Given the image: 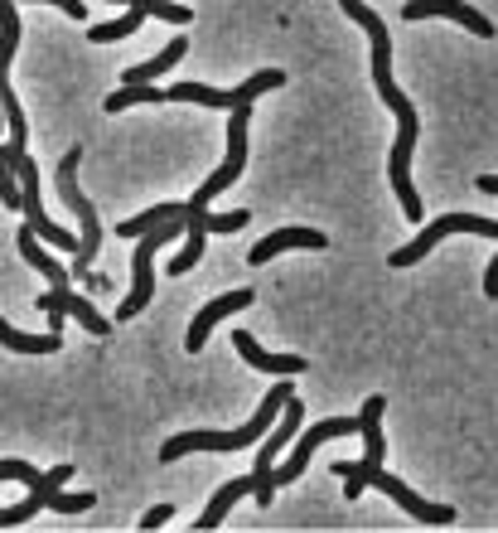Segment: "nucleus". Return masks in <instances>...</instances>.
<instances>
[{"mask_svg":"<svg viewBox=\"0 0 498 533\" xmlns=\"http://www.w3.org/2000/svg\"><path fill=\"white\" fill-rule=\"evenodd\" d=\"M54 5H58V10H68V15H73V19H82V15H88V10H82V5H78V0H54Z\"/></svg>","mask_w":498,"mask_h":533,"instance_id":"30","label":"nucleus"},{"mask_svg":"<svg viewBox=\"0 0 498 533\" xmlns=\"http://www.w3.org/2000/svg\"><path fill=\"white\" fill-rule=\"evenodd\" d=\"M145 19H150V5H145V0H136V5H131L121 19H107V25H92V29H88V39H92V44H117V39H131V35H136V29L145 25Z\"/></svg>","mask_w":498,"mask_h":533,"instance_id":"19","label":"nucleus"},{"mask_svg":"<svg viewBox=\"0 0 498 533\" xmlns=\"http://www.w3.org/2000/svg\"><path fill=\"white\" fill-rule=\"evenodd\" d=\"M0 107H5V131H10V146H25V136H29V121H25V112H19V97H15V88H10V83H0Z\"/></svg>","mask_w":498,"mask_h":533,"instance_id":"23","label":"nucleus"},{"mask_svg":"<svg viewBox=\"0 0 498 533\" xmlns=\"http://www.w3.org/2000/svg\"><path fill=\"white\" fill-rule=\"evenodd\" d=\"M474 189H484V194H498V175H479V180H474Z\"/></svg>","mask_w":498,"mask_h":533,"instance_id":"31","label":"nucleus"},{"mask_svg":"<svg viewBox=\"0 0 498 533\" xmlns=\"http://www.w3.org/2000/svg\"><path fill=\"white\" fill-rule=\"evenodd\" d=\"M155 102H170V92L165 88H117V92H107L102 107L107 112H131V107H155Z\"/></svg>","mask_w":498,"mask_h":533,"instance_id":"21","label":"nucleus"},{"mask_svg":"<svg viewBox=\"0 0 498 533\" xmlns=\"http://www.w3.org/2000/svg\"><path fill=\"white\" fill-rule=\"evenodd\" d=\"M402 19L407 25H417V19H455V25H464L470 35L479 39H494V19L479 15L474 5H464V0H411V5H402Z\"/></svg>","mask_w":498,"mask_h":533,"instance_id":"10","label":"nucleus"},{"mask_svg":"<svg viewBox=\"0 0 498 533\" xmlns=\"http://www.w3.org/2000/svg\"><path fill=\"white\" fill-rule=\"evenodd\" d=\"M290 248H310V252H319V248H329V238L319 228H276V233H266L262 243H252V252H247V262L252 266H266L272 258H281V252Z\"/></svg>","mask_w":498,"mask_h":533,"instance_id":"13","label":"nucleus"},{"mask_svg":"<svg viewBox=\"0 0 498 533\" xmlns=\"http://www.w3.org/2000/svg\"><path fill=\"white\" fill-rule=\"evenodd\" d=\"M339 436H363V422L358 417H325V422H310L305 432L295 436V446H290V456L276 466V490L281 485H295L300 475H305V466L315 460V451L325 446V442H339Z\"/></svg>","mask_w":498,"mask_h":533,"instance_id":"5","label":"nucleus"},{"mask_svg":"<svg viewBox=\"0 0 498 533\" xmlns=\"http://www.w3.org/2000/svg\"><path fill=\"white\" fill-rule=\"evenodd\" d=\"M19 258H25L29 266H34V272L44 276V282L54 286V291H64V286H73V272H68L64 262H54V258H49V252H44V238H39V233L29 228V223L19 228Z\"/></svg>","mask_w":498,"mask_h":533,"instance_id":"16","label":"nucleus"},{"mask_svg":"<svg viewBox=\"0 0 498 533\" xmlns=\"http://www.w3.org/2000/svg\"><path fill=\"white\" fill-rule=\"evenodd\" d=\"M300 417H305V407H300V398H290V403H286V413H281V422H276V432L272 436H266V446L262 451H257V460H252V475H257V505H272V499H276V456H281V451H286V442H290V436H295V427H300Z\"/></svg>","mask_w":498,"mask_h":533,"instance_id":"8","label":"nucleus"},{"mask_svg":"<svg viewBox=\"0 0 498 533\" xmlns=\"http://www.w3.org/2000/svg\"><path fill=\"white\" fill-rule=\"evenodd\" d=\"M484 296H489V301H498V252H494V262L484 266Z\"/></svg>","mask_w":498,"mask_h":533,"instance_id":"29","label":"nucleus"},{"mask_svg":"<svg viewBox=\"0 0 498 533\" xmlns=\"http://www.w3.org/2000/svg\"><path fill=\"white\" fill-rule=\"evenodd\" d=\"M44 475H49V470H34L29 460H19V456L0 460V480H5V485H29V490H34V485H44Z\"/></svg>","mask_w":498,"mask_h":533,"instance_id":"25","label":"nucleus"},{"mask_svg":"<svg viewBox=\"0 0 498 533\" xmlns=\"http://www.w3.org/2000/svg\"><path fill=\"white\" fill-rule=\"evenodd\" d=\"M92 505H97L92 490H78V495H73V490H58V495L49 499V509H58V514H82V509H92Z\"/></svg>","mask_w":498,"mask_h":533,"instance_id":"26","label":"nucleus"},{"mask_svg":"<svg viewBox=\"0 0 498 533\" xmlns=\"http://www.w3.org/2000/svg\"><path fill=\"white\" fill-rule=\"evenodd\" d=\"M233 350L242 354L252 368H262V374H276V378H300V374H305V359H300V354H272L266 344H257L247 330H233Z\"/></svg>","mask_w":498,"mask_h":533,"instance_id":"14","label":"nucleus"},{"mask_svg":"<svg viewBox=\"0 0 498 533\" xmlns=\"http://www.w3.org/2000/svg\"><path fill=\"white\" fill-rule=\"evenodd\" d=\"M339 5H344V15L354 19V25H363V35L372 39V83H378L387 112L397 117V146H392L387 175H392V189H397V199H402V213H407L411 223H421V194H417V184H411V156H417V141H421V112L407 92L392 83V35L382 29V15L372 5H363V0H339Z\"/></svg>","mask_w":498,"mask_h":533,"instance_id":"1","label":"nucleus"},{"mask_svg":"<svg viewBox=\"0 0 498 533\" xmlns=\"http://www.w3.org/2000/svg\"><path fill=\"white\" fill-rule=\"evenodd\" d=\"M150 5V19H165V25H194L189 5H170V0H145Z\"/></svg>","mask_w":498,"mask_h":533,"instance_id":"27","label":"nucleus"},{"mask_svg":"<svg viewBox=\"0 0 498 533\" xmlns=\"http://www.w3.org/2000/svg\"><path fill=\"white\" fill-rule=\"evenodd\" d=\"M281 83H286L281 68H262V73H252L247 83H237V88H227V92H218V88H209V83H189V78L170 83L165 92H170V102H199V107L237 112V107H252L262 92H272V88H281Z\"/></svg>","mask_w":498,"mask_h":533,"instance_id":"4","label":"nucleus"},{"mask_svg":"<svg viewBox=\"0 0 498 533\" xmlns=\"http://www.w3.org/2000/svg\"><path fill=\"white\" fill-rule=\"evenodd\" d=\"M0 25H5V39H0V83H10V58L19 49V10L15 5H0Z\"/></svg>","mask_w":498,"mask_h":533,"instance_id":"22","label":"nucleus"},{"mask_svg":"<svg viewBox=\"0 0 498 533\" xmlns=\"http://www.w3.org/2000/svg\"><path fill=\"white\" fill-rule=\"evenodd\" d=\"M290 398H295V383L281 378V383L266 388V398H262V407H257L252 422L233 427V432H180V436H170V442L160 446V460H184L189 451H242V446L262 442V436L276 432V422H281Z\"/></svg>","mask_w":498,"mask_h":533,"instance_id":"2","label":"nucleus"},{"mask_svg":"<svg viewBox=\"0 0 498 533\" xmlns=\"http://www.w3.org/2000/svg\"><path fill=\"white\" fill-rule=\"evenodd\" d=\"M363 470H368V490H382L387 499H397L402 509H407L411 519H421V524H435V529H445V524H455V509L450 505H431V499H421L411 485H402L397 475H387L382 466H368V460H358Z\"/></svg>","mask_w":498,"mask_h":533,"instance_id":"9","label":"nucleus"},{"mask_svg":"<svg viewBox=\"0 0 498 533\" xmlns=\"http://www.w3.org/2000/svg\"><path fill=\"white\" fill-rule=\"evenodd\" d=\"M73 480V460H64V466H54L44 475V485H34L29 490V499H19V505H5L0 509V529H19V524H29V519L39 514V509H49V499L58 495V490H64Z\"/></svg>","mask_w":498,"mask_h":533,"instance_id":"12","label":"nucleus"},{"mask_svg":"<svg viewBox=\"0 0 498 533\" xmlns=\"http://www.w3.org/2000/svg\"><path fill=\"white\" fill-rule=\"evenodd\" d=\"M184 54H189V35H174V39H170V44H165L155 58H145V64L126 68V73H121V88H155V78H160V73H170V68L180 64Z\"/></svg>","mask_w":498,"mask_h":533,"instance_id":"15","label":"nucleus"},{"mask_svg":"<svg viewBox=\"0 0 498 533\" xmlns=\"http://www.w3.org/2000/svg\"><path fill=\"white\" fill-rule=\"evenodd\" d=\"M382 413H387V398L372 393L368 403L358 407V422H363V460L368 466H382L387 460V442H382Z\"/></svg>","mask_w":498,"mask_h":533,"instance_id":"18","label":"nucleus"},{"mask_svg":"<svg viewBox=\"0 0 498 533\" xmlns=\"http://www.w3.org/2000/svg\"><path fill=\"white\" fill-rule=\"evenodd\" d=\"M247 121H252V107L227 112V160L213 170L209 180L199 184V189L189 194V209H199V213H203V209H209V204L218 199V194H223L227 184H233V180L247 170Z\"/></svg>","mask_w":498,"mask_h":533,"instance_id":"7","label":"nucleus"},{"mask_svg":"<svg viewBox=\"0 0 498 533\" xmlns=\"http://www.w3.org/2000/svg\"><path fill=\"white\" fill-rule=\"evenodd\" d=\"M252 301H257L252 286H242V291H227V296H218V301H209V305H203V311L189 321V340H184V350L199 354L203 344H209V330H213V325L227 321V315H237V311H247Z\"/></svg>","mask_w":498,"mask_h":533,"instance_id":"11","label":"nucleus"},{"mask_svg":"<svg viewBox=\"0 0 498 533\" xmlns=\"http://www.w3.org/2000/svg\"><path fill=\"white\" fill-rule=\"evenodd\" d=\"M203 243H209V233H203V228H194V233H189V243H184V248L174 252L165 272H170V276H189L194 266H199V258H203Z\"/></svg>","mask_w":498,"mask_h":533,"instance_id":"24","label":"nucleus"},{"mask_svg":"<svg viewBox=\"0 0 498 533\" xmlns=\"http://www.w3.org/2000/svg\"><path fill=\"white\" fill-rule=\"evenodd\" d=\"M78 166H82V146L64 151V160H58V194H64V204L78 213V238H82V252H78L73 266H68L73 282H78V276H88L92 258L102 252V219H97V209H92V204L82 199V189H78Z\"/></svg>","mask_w":498,"mask_h":533,"instance_id":"3","label":"nucleus"},{"mask_svg":"<svg viewBox=\"0 0 498 533\" xmlns=\"http://www.w3.org/2000/svg\"><path fill=\"white\" fill-rule=\"evenodd\" d=\"M170 519H174V505H170V499H160V505H150V509L141 514V529H145V533H150V529H165Z\"/></svg>","mask_w":498,"mask_h":533,"instance_id":"28","label":"nucleus"},{"mask_svg":"<svg viewBox=\"0 0 498 533\" xmlns=\"http://www.w3.org/2000/svg\"><path fill=\"white\" fill-rule=\"evenodd\" d=\"M0 344H5L10 354H58V350H64V335H54V330L19 335L15 325H0Z\"/></svg>","mask_w":498,"mask_h":533,"instance_id":"20","label":"nucleus"},{"mask_svg":"<svg viewBox=\"0 0 498 533\" xmlns=\"http://www.w3.org/2000/svg\"><path fill=\"white\" fill-rule=\"evenodd\" d=\"M450 233H479V238H494V243H498V219H479V213H441V219H431L426 228H421L417 238L407 243V248L392 252L387 266H417V262L435 248V243L450 238Z\"/></svg>","mask_w":498,"mask_h":533,"instance_id":"6","label":"nucleus"},{"mask_svg":"<svg viewBox=\"0 0 498 533\" xmlns=\"http://www.w3.org/2000/svg\"><path fill=\"white\" fill-rule=\"evenodd\" d=\"M247 495H257V475H252V470H247V475H237V480H227V485L209 499V509H203V514L194 519V529H203V533L218 529V524L227 519V509H233L237 499H247Z\"/></svg>","mask_w":498,"mask_h":533,"instance_id":"17","label":"nucleus"}]
</instances>
